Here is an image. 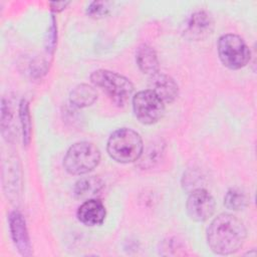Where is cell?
<instances>
[{
    "instance_id": "cell-6",
    "label": "cell",
    "mask_w": 257,
    "mask_h": 257,
    "mask_svg": "<svg viewBox=\"0 0 257 257\" xmlns=\"http://www.w3.org/2000/svg\"><path fill=\"white\" fill-rule=\"evenodd\" d=\"M132 101L134 113L143 124H154L165 113V102L151 89L137 92Z\"/></svg>"
},
{
    "instance_id": "cell-5",
    "label": "cell",
    "mask_w": 257,
    "mask_h": 257,
    "mask_svg": "<svg viewBox=\"0 0 257 257\" xmlns=\"http://www.w3.org/2000/svg\"><path fill=\"white\" fill-rule=\"evenodd\" d=\"M217 49L221 62L230 69L246 66L251 57V51L245 40L233 33L222 35L218 40Z\"/></svg>"
},
{
    "instance_id": "cell-8",
    "label": "cell",
    "mask_w": 257,
    "mask_h": 257,
    "mask_svg": "<svg viewBox=\"0 0 257 257\" xmlns=\"http://www.w3.org/2000/svg\"><path fill=\"white\" fill-rule=\"evenodd\" d=\"M214 25V19L209 12L205 10L196 11L186 22L184 36L193 41L204 40L213 33Z\"/></svg>"
},
{
    "instance_id": "cell-13",
    "label": "cell",
    "mask_w": 257,
    "mask_h": 257,
    "mask_svg": "<svg viewBox=\"0 0 257 257\" xmlns=\"http://www.w3.org/2000/svg\"><path fill=\"white\" fill-rule=\"evenodd\" d=\"M104 184L97 177L81 178L75 183L73 193L75 198L80 200H88L94 198L103 189Z\"/></svg>"
},
{
    "instance_id": "cell-9",
    "label": "cell",
    "mask_w": 257,
    "mask_h": 257,
    "mask_svg": "<svg viewBox=\"0 0 257 257\" xmlns=\"http://www.w3.org/2000/svg\"><path fill=\"white\" fill-rule=\"evenodd\" d=\"M9 230L17 251L22 256L31 255V244L23 215L19 211H12L8 217Z\"/></svg>"
},
{
    "instance_id": "cell-14",
    "label": "cell",
    "mask_w": 257,
    "mask_h": 257,
    "mask_svg": "<svg viewBox=\"0 0 257 257\" xmlns=\"http://www.w3.org/2000/svg\"><path fill=\"white\" fill-rule=\"evenodd\" d=\"M97 98V92L95 88L86 83L76 85L69 94L70 103L78 108L91 105Z\"/></svg>"
},
{
    "instance_id": "cell-3",
    "label": "cell",
    "mask_w": 257,
    "mask_h": 257,
    "mask_svg": "<svg viewBox=\"0 0 257 257\" xmlns=\"http://www.w3.org/2000/svg\"><path fill=\"white\" fill-rule=\"evenodd\" d=\"M90 80L95 86L101 88L117 106H124L133 96L134 84L117 72L97 69L90 74Z\"/></svg>"
},
{
    "instance_id": "cell-2",
    "label": "cell",
    "mask_w": 257,
    "mask_h": 257,
    "mask_svg": "<svg viewBox=\"0 0 257 257\" xmlns=\"http://www.w3.org/2000/svg\"><path fill=\"white\" fill-rule=\"evenodd\" d=\"M106 151L108 156L117 163H134L140 159L144 151V143L136 131L130 127H120L109 136Z\"/></svg>"
},
{
    "instance_id": "cell-20",
    "label": "cell",
    "mask_w": 257,
    "mask_h": 257,
    "mask_svg": "<svg viewBox=\"0 0 257 257\" xmlns=\"http://www.w3.org/2000/svg\"><path fill=\"white\" fill-rule=\"evenodd\" d=\"M69 4L68 1H61V2H50L49 5L51 7V10L54 11V12H60L62 11L63 9H65V7Z\"/></svg>"
},
{
    "instance_id": "cell-11",
    "label": "cell",
    "mask_w": 257,
    "mask_h": 257,
    "mask_svg": "<svg viewBox=\"0 0 257 257\" xmlns=\"http://www.w3.org/2000/svg\"><path fill=\"white\" fill-rule=\"evenodd\" d=\"M149 86L164 102H173L179 94V86L174 78L164 73H156L150 76Z\"/></svg>"
},
{
    "instance_id": "cell-4",
    "label": "cell",
    "mask_w": 257,
    "mask_h": 257,
    "mask_svg": "<svg viewBox=\"0 0 257 257\" xmlns=\"http://www.w3.org/2000/svg\"><path fill=\"white\" fill-rule=\"evenodd\" d=\"M100 157V151L94 144L85 141L77 142L67 150L63 167L70 175H84L98 166Z\"/></svg>"
},
{
    "instance_id": "cell-1",
    "label": "cell",
    "mask_w": 257,
    "mask_h": 257,
    "mask_svg": "<svg viewBox=\"0 0 257 257\" xmlns=\"http://www.w3.org/2000/svg\"><path fill=\"white\" fill-rule=\"evenodd\" d=\"M247 236L243 222L229 213L218 215L207 229V243L218 255H230L237 252Z\"/></svg>"
},
{
    "instance_id": "cell-15",
    "label": "cell",
    "mask_w": 257,
    "mask_h": 257,
    "mask_svg": "<svg viewBox=\"0 0 257 257\" xmlns=\"http://www.w3.org/2000/svg\"><path fill=\"white\" fill-rule=\"evenodd\" d=\"M165 152V146L162 143H154L143 151L139 161V167L142 169H150L158 164Z\"/></svg>"
},
{
    "instance_id": "cell-17",
    "label": "cell",
    "mask_w": 257,
    "mask_h": 257,
    "mask_svg": "<svg viewBox=\"0 0 257 257\" xmlns=\"http://www.w3.org/2000/svg\"><path fill=\"white\" fill-rule=\"evenodd\" d=\"M19 118L22 126V136H23V144L24 146H29L31 141V133H32V123H31V115L29 110V103L26 99H22L19 104Z\"/></svg>"
},
{
    "instance_id": "cell-10",
    "label": "cell",
    "mask_w": 257,
    "mask_h": 257,
    "mask_svg": "<svg viewBox=\"0 0 257 257\" xmlns=\"http://www.w3.org/2000/svg\"><path fill=\"white\" fill-rule=\"evenodd\" d=\"M106 215V210L103 203L96 199L85 200L79 207L76 213L80 223L88 227L99 226L103 223Z\"/></svg>"
},
{
    "instance_id": "cell-19",
    "label": "cell",
    "mask_w": 257,
    "mask_h": 257,
    "mask_svg": "<svg viewBox=\"0 0 257 257\" xmlns=\"http://www.w3.org/2000/svg\"><path fill=\"white\" fill-rule=\"evenodd\" d=\"M12 119V112L10 109V105L8 104V101L5 98H2L1 103V127L2 133L4 134L5 131H8L10 126V122Z\"/></svg>"
},
{
    "instance_id": "cell-16",
    "label": "cell",
    "mask_w": 257,
    "mask_h": 257,
    "mask_svg": "<svg viewBox=\"0 0 257 257\" xmlns=\"http://www.w3.org/2000/svg\"><path fill=\"white\" fill-rule=\"evenodd\" d=\"M249 199L247 195L238 188H231L227 191L224 197V205L227 209L232 211L243 210L247 207Z\"/></svg>"
},
{
    "instance_id": "cell-12",
    "label": "cell",
    "mask_w": 257,
    "mask_h": 257,
    "mask_svg": "<svg viewBox=\"0 0 257 257\" xmlns=\"http://www.w3.org/2000/svg\"><path fill=\"white\" fill-rule=\"evenodd\" d=\"M136 62L140 70L154 75L159 72V59L156 50L147 43H142L136 50Z\"/></svg>"
},
{
    "instance_id": "cell-18",
    "label": "cell",
    "mask_w": 257,
    "mask_h": 257,
    "mask_svg": "<svg viewBox=\"0 0 257 257\" xmlns=\"http://www.w3.org/2000/svg\"><path fill=\"white\" fill-rule=\"evenodd\" d=\"M109 2L106 1H93L86 8V14L93 18H101L109 12Z\"/></svg>"
},
{
    "instance_id": "cell-7",
    "label": "cell",
    "mask_w": 257,
    "mask_h": 257,
    "mask_svg": "<svg viewBox=\"0 0 257 257\" xmlns=\"http://www.w3.org/2000/svg\"><path fill=\"white\" fill-rule=\"evenodd\" d=\"M216 203L212 195L205 189H194L186 202L188 216L195 222L208 220L215 212Z\"/></svg>"
}]
</instances>
